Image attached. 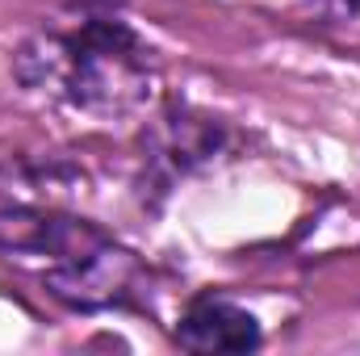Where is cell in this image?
I'll list each match as a JSON object with an SVG mask.
<instances>
[{"label": "cell", "instance_id": "obj_1", "mask_svg": "<svg viewBox=\"0 0 360 356\" xmlns=\"http://www.w3.org/2000/svg\"><path fill=\"white\" fill-rule=\"evenodd\" d=\"M13 72L30 92H46L92 117H117L151 101L160 59L113 13H84L72 30L34 34L17 51Z\"/></svg>", "mask_w": 360, "mask_h": 356}, {"label": "cell", "instance_id": "obj_2", "mask_svg": "<svg viewBox=\"0 0 360 356\" xmlns=\"http://www.w3.org/2000/svg\"><path fill=\"white\" fill-rule=\"evenodd\" d=\"M0 248L46 256V289L76 310L122 306L134 293V256L84 218L76 222L42 210H8L0 214Z\"/></svg>", "mask_w": 360, "mask_h": 356}, {"label": "cell", "instance_id": "obj_3", "mask_svg": "<svg viewBox=\"0 0 360 356\" xmlns=\"http://www.w3.org/2000/svg\"><path fill=\"white\" fill-rule=\"evenodd\" d=\"M264 340L252 310L222 293H197L176 323V344L184 352L214 356V352H256Z\"/></svg>", "mask_w": 360, "mask_h": 356}, {"label": "cell", "instance_id": "obj_4", "mask_svg": "<svg viewBox=\"0 0 360 356\" xmlns=\"http://www.w3.org/2000/svg\"><path fill=\"white\" fill-rule=\"evenodd\" d=\"M222 143H226V130L214 117L172 109L151 139V172H160L164 180H176L201 164H210L222 151Z\"/></svg>", "mask_w": 360, "mask_h": 356}, {"label": "cell", "instance_id": "obj_5", "mask_svg": "<svg viewBox=\"0 0 360 356\" xmlns=\"http://www.w3.org/2000/svg\"><path fill=\"white\" fill-rule=\"evenodd\" d=\"M319 17H327V21H352L360 17V0H306Z\"/></svg>", "mask_w": 360, "mask_h": 356}]
</instances>
